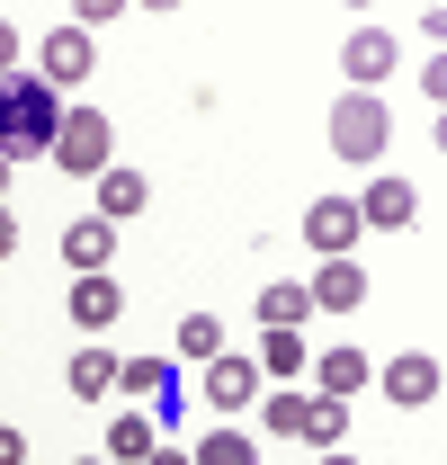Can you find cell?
<instances>
[{
	"label": "cell",
	"instance_id": "1",
	"mask_svg": "<svg viewBox=\"0 0 447 465\" xmlns=\"http://www.w3.org/2000/svg\"><path fill=\"white\" fill-rule=\"evenodd\" d=\"M55 125H63V99L36 81V72L0 81V153H9V162H27V153H55Z\"/></svg>",
	"mask_w": 447,
	"mask_h": 465
},
{
	"label": "cell",
	"instance_id": "2",
	"mask_svg": "<svg viewBox=\"0 0 447 465\" xmlns=\"http://www.w3.org/2000/svg\"><path fill=\"white\" fill-rule=\"evenodd\" d=\"M108 143H116V125L99 108H63V125H55V171L63 179H99V171H108Z\"/></svg>",
	"mask_w": 447,
	"mask_h": 465
},
{
	"label": "cell",
	"instance_id": "3",
	"mask_svg": "<svg viewBox=\"0 0 447 465\" xmlns=\"http://www.w3.org/2000/svg\"><path fill=\"white\" fill-rule=\"evenodd\" d=\"M385 143H393V116L376 108V90H349V99L332 108V153L340 162H376Z\"/></svg>",
	"mask_w": 447,
	"mask_h": 465
},
{
	"label": "cell",
	"instance_id": "4",
	"mask_svg": "<svg viewBox=\"0 0 447 465\" xmlns=\"http://www.w3.org/2000/svg\"><path fill=\"white\" fill-rule=\"evenodd\" d=\"M376 385H385V403H402V411H430V403L447 394V376H439V358H430V349L385 358V367H376Z\"/></svg>",
	"mask_w": 447,
	"mask_h": 465
},
{
	"label": "cell",
	"instance_id": "5",
	"mask_svg": "<svg viewBox=\"0 0 447 465\" xmlns=\"http://www.w3.org/2000/svg\"><path fill=\"white\" fill-rule=\"evenodd\" d=\"M90 72H99V45H90V36H81L72 18H63L55 36H45V63H36V81H45V90L63 99V90H81Z\"/></svg>",
	"mask_w": 447,
	"mask_h": 465
},
{
	"label": "cell",
	"instance_id": "6",
	"mask_svg": "<svg viewBox=\"0 0 447 465\" xmlns=\"http://www.w3.org/2000/svg\"><path fill=\"white\" fill-rule=\"evenodd\" d=\"M358 197H313V206H304V242H313V251H323V260H358Z\"/></svg>",
	"mask_w": 447,
	"mask_h": 465
},
{
	"label": "cell",
	"instance_id": "7",
	"mask_svg": "<svg viewBox=\"0 0 447 465\" xmlns=\"http://www.w3.org/2000/svg\"><path fill=\"white\" fill-rule=\"evenodd\" d=\"M116 394H144L153 420H170L179 411V358H125L116 367Z\"/></svg>",
	"mask_w": 447,
	"mask_h": 465
},
{
	"label": "cell",
	"instance_id": "8",
	"mask_svg": "<svg viewBox=\"0 0 447 465\" xmlns=\"http://www.w3.org/2000/svg\"><path fill=\"white\" fill-rule=\"evenodd\" d=\"M412 215H421V188L412 179H367V197H358V224L367 232H402Z\"/></svg>",
	"mask_w": 447,
	"mask_h": 465
},
{
	"label": "cell",
	"instance_id": "9",
	"mask_svg": "<svg viewBox=\"0 0 447 465\" xmlns=\"http://www.w3.org/2000/svg\"><path fill=\"white\" fill-rule=\"evenodd\" d=\"M108 260H116V224H99V215L63 224V269L72 278H108Z\"/></svg>",
	"mask_w": 447,
	"mask_h": 465
},
{
	"label": "cell",
	"instance_id": "10",
	"mask_svg": "<svg viewBox=\"0 0 447 465\" xmlns=\"http://www.w3.org/2000/svg\"><path fill=\"white\" fill-rule=\"evenodd\" d=\"M304 295H313V313H358V304H367V269H358V260H323V269L304 278Z\"/></svg>",
	"mask_w": 447,
	"mask_h": 465
},
{
	"label": "cell",
	"instance_id": "11",
	"mask_svg": "<svg viewBox=\"0 0 447 465\" xmlns=\"http://www.w3.org/2000/svg\"><path fill=\"white\" fill-rule=\"evenodd\" d=\"M340 72H349V90H376L393 72V36L385 27H358V36H340Z\"/></svg>",
	"mask_w": 447,
	"mask_h": 465
},
{
	"label": "cell",
	"instance_id": "12",
	"mask_svg": "<svg viewBox=\"0 0 447 465\" xmlns=\"http://www.w3.org/2000/svg\"><path fill=\"white\" fill-rule=\"evenodd\" d=\"M251 394H260V367H251L242 349H224V358H206V403H215V420H224V411H242Z\"/></svg>",
	"mask_w": 447,
	"mask_h": 465
},
{
	"label": "cell",
	"instance_id": "13",
	"mask_svg": "<svg viewBox=\"0 0 447 465\" xmlns=\"http://www.w3.org/2000/svg\"><path fill=\"white\" fill-rule=\"evenodd\" d=\"M144 206H153V179L144 171H99V224H134V215H144Z\"/></svg>",
	"mask_w": 447,
	"mask_h": 465
},
{
	"label": "cell",
	"instance_id": "14",
	"mask_svg": "<svg viewBox=\"0 0 447 465\" xmlns=\"http://www.w3.org/2000/svg\"><path fill=\"white\" fill-rule=\"evenodd\" d=\"M116 367H125V358H116V349H72V376H63V385H72V403H108L116 394Z\"/></svg>",
	"mask_w": 447,
	"mask_h": 465
},
{
	"label": "cell",
	"instance_id": "15",
	"mask_svg": "<svg viewBox=\"0 0 447 465\" xmlns=\"http://www.w3.org/2000/svg\"><path fill=\"white\" fill-rule=\"evenodd\" d=\"M153 448H162V420H144V411H116V420H108V448H99V457H108V465H144Z\"/></svg>",
	"mask_w": 447,
	"mask_h": 465
},
{
	"label": "cell",
	"instance_id": "16",
	"mask_svg": "<svg viewBox=\"0 0 447 465\" xmlns=\"http://www.w3.org/2000/svg\"><path fill=\"white\" fill-rule=\"evenodd\" d=\"M116 313H125V295H116V278H72V322H81L90 341L108 331Z\"/></svg>",
	"mask_w": 447,
	"mask_h": 465
},
{
	"label": "cell",
	"instance_id": "17",
	"mask_svg": "<svg viewBox=\"0 0 447 465\" xmlns=\"http://www.w3.org/2000/svg\"><path fill=\"white\" fill-rule=\"evenodd\" d=\"M295 439L332 457L340 439H349V403H340V394H304V420H295Z\"/></svg>",
	"mask_w": 447,
	"mask_h": 465
},
{
	"label": "cell",
	"instance_id": "18",
	"mask_svg": "<svg viewBox=\"0 0 447 465\" xmlns=\"http://www.w3.org/2000/svg\"><path fill=\"white\" fill-rule=\"evenodd\" d=\"M251 367H260V376H278V385H295V376L313 367V358H304V331H260Z\"/></svg>",
	"mask_w": 447,
	"mask_h": 465
},
{
	"label": "cell",
	"instance_id": "19",
	"mask_svg": "<svg viewBox=\"0 0 447 465\" xmlns=\"http://www.w3.org/2000/svg\"><path fill=\"white\" fill-rule=\"evenodd\" d=\"M313 376H323V394H340V403H349L358 385H376V367H367V349H323V358H313Z\"/></svg>",
	"mask_w": 447,
	"mask_h": 465
},
{
	"label": "cell",
	"instance_id": "20",
	"mask_svg": "<svg viewBox=\"0 0 447 465\" xmlns=\"http://www.w3.org/2000/svg\"><path fill=\"white\" fill-rule=\"evenodd\" d=\"M313 313V295L295 287V278H278V287H260V331H295Z\"/></svg>",
	"mask_w": 447,
	"mask_h": 465
},
{
	"label": "cell",
	"instance_id": "21",
	"mask_svg": "<svg viewBox=\"0 0 447 465\" xmlns=\"http://www.w3.org/2000/svg\"><path fill=\"white\" fill-rule=\"evenodd\" d=\"M188 465H260V439H242V430H206V439L188 448Z\"/></svg>",
	"mask_w": 447,
	"mask_h": 465
},
{
	"label": "cell",
	"instance_id": "22",
	"mask_svg": "<svg viewBox=\"0 0 447 465\" xmlns=\"http://www.w3.org/2000/svg\"><path fill=\"white\" fill-rule=\"evenodd\" d=\"M179 358H197V367L224 358V322H215V313H188V322H179Z\"/></svg>",
	"mask_w": 447,
	"mask_h": 465
},
{
	"label": "cell",
	"instance_id": "23",
	"mask_svg": "<svg viewBox=\"0 0 447 465\" xmlns=\"http://www.w3.org/2000/svg\"><path fill=\"white\" fill-rule=\"evenodd\" d=\"M295 420H304V394H260V430L269 439H295Z\"/></svg>",
	"mask_w": 447,
	"mask_h": 465
},
{
	"label": "cell",
	"instance_id": "24",
	"mask_svg": "<svg viewBox=\"0 0 447 465\" xmlns=\"http://www.w3.org/2000/svg\"><path fill=\"white\" fill-rule=\"evenodd\" d=\"M0 81H18V27L0 18Z\"/></svg>",
	"mask_w": 447,
	"mask_h": 465
},
{
	"label": "cell",
	"instance_id": "25",
	"mask_svg": "<svg viewBox=\"0 0 447 465\" xmlns=\"http://www.w3.org/2000/svg\"><path fill=\"white\" fill-rule=\"evenodd\" d=\"M0 465H27V430H9V420H0Z\"/></svg>",
	"mask_w": 447,
	"mask_h": 465
},
{
	"label": "cell",
	"instance_id": "26",
	"mask_svg": "<svg viewBox=\"0 0 447 465\" xmlns=\"http://www.w3.org/2000/svg\"><path fill=\"white\" fill-rule=\"evenodd\" d=\"M9 251H18V215L0 206V260H9Z\"/></svg>",
	"mask_w": 447,
	"mask_h": 465
},
{
	"label": "cell",
	"instance_id": "27",
	"mask_svg": "<svg viewBox=\"0 0 447 465\" xmlns=\"http://www.w3.org/2000/svg\"><path fill=\"white\" fill-rule=\"evenodd\" d=\"M144 465H188V448H153V457H144Z\"/></svg>",
	"mask_w": 447,
	"mask_h": 465
},
{
	"label": "cell",
	"instance_id": "28",
	"mask_svg": "<svg viewBox=\"0 0 447 465\" xmlns=\"http://www.w3.org/2000/svg\"><path fill=\"white\" fill-rule=\"evenodd\" d=\"M9 171H18V162H9V153H0V188H9Z\"/></svg>",
	"mask_w": 447,
	"mask_h": 465
},
{
	"label": "cell",
	"instance_id": "29",
	"mask_svg": "<svg viewBox=\"0 0 447 465\" xmlns=\"http://www.w3.org/2000/svg\"><path fill=\"white\" fill-rule=\"evenodd\" d=\"M323 465H358V457H340V448H332V457H323Z\"/></svg>",
	"mask_w": 447,
	"mask_h": 465
},
{
	"label": "cell",
	"instance_id": "30",
	"mask_svg": "<svg viewBox=\"0 0 447 465\" xmlns=\"http://www.w3.org/2000/svg\"><path fill=\"white\" fill-rule=\"evenodd\" d=\"M72 465H108V457H72Z\"/></svg>",
	"mask_w": 447,
	"mask_h": 465
}]
</instances>
